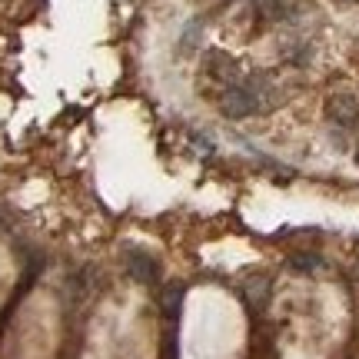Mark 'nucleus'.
<instances>
[{
  "label": "nucleus",
  "mask_w": 359,
  "mask_h": 359,
  "mask_svg": "<svg viewBox=\"0 0 359 359\" xmlns=\"http://www.w3.org/2000/svg\"><path fill=\"white\" fill-rule=\"evenodd\" d=\"M326 116L333 120L336 127H356L359 123V100L353 97V93H336V97H330V103H326Z\"/></svg>",
  "instance_id": "obj_1"
},
{
  "label": "nucleus",
  "mask_w": 359,
  "mask_h": 359,
  "mask_svg": "<svg viewBox=\"0 0 359 359\" xmlns=\"http://www.w3.org/2000/svg\"><path fill=\"white\" fill-rule=\"evenodd\" d=\"M127 269H130V276H133V280L147 283V286L160 280V266H156V259L147 257L143 250H130L127 253Z\"/></svg>",
  "instance_id": "obj_2"
},
{
  "label": "nucleus",
  "mask_w": 359,
  "mask_h": 359,
  "mask_svg": "<svg viewBox=\"0 0 359 359\" xmlns=\"http://www.w3.org/2000/svg\"><path fill=\"white\" fill-rule=\"evenodd\" d=\"M196 43H200V20H193V24H187V30H183V37H180V47H183V53L196 50Z\"/></svg>",
  "instance_id": "obj_3"
},
{
  "label": "nucleus",
  "mask_w": 359,
  "mask_h": 359,
  "mask_svg": "<svg viewBox=\"0 0 359 359\" xmlns=\"http://www.w3.org/2000/svg\"><path fill=\"white\" fill-rule=\"evenodd\" d=\"M356 154H359V147H356Z\"/></svg>",
  "instance_id": "obj_4"
}]
</instances>
